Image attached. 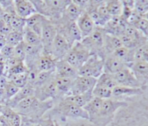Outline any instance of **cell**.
Wrapping results in <instances>:
<instances>
[{
  "instance_id": "603a6c76",
  "label": "cell",
  "mask_w": 148,
  "mask_h": 126,
  "mask_svg": "<svg viewBox=\"0 0 148 126\" xmlns=\"http://www.w3.org/2000/svg\"><path fill=\"white\" fill-rule=\"evenodd\" d=\"M143 88H132L116 86L112 90V96L119 97L121 96H139L144 94Z\"/></svg>"
},
{
  "instance_id": "ee69618b",
  "label": "cell",
  "mask_w": 148,
  "mask_h": 126,
  "mask_svg": "<svg viewBox=\"0 0 148 126\" xmlns=\"http://www.w3.org/2000/svg\"><path fill=\"white\" fill-rule=\"evenodd\" d=\"M19 89L11 84L8 83L4 89L5 98L6 102L14 96Z\"/></svg>"
},
{
  "instance_id": "816d5d0a",
  "label": "cell",
  "mask_w": 148,
  "mask_h": 126,
  "mask_svg": "<svg viewBox=\"0 0 148 126\" xmlns=\"http://www.w3.org/2000/svg\"><path fill=\"white\" fill-rule=\"evenodd\" d=\"M22 63V62L19 61L14 58H10L7 59L6 62V65L8 66V67L9 68V69L11 68H13L14 66H16L18 64Z\"/></svg>"
},
{
  "instance_id": "f546056e",
  "label": "cell",
  "mask_w": 148,
  "mask_h": 126,
  "mask_svg": "<svg viewBox=\"0 0 148 126\" xmlns=\"http://www.w3.org/2000/svg\"><path fill=\"white\" fill-rule=\"evenodd\" d=\"M106 5L107 11L112 17H118L122 15L123 8L122 1H106Z\"/></svg>"
},
{
  "instance_id": "7c38bea8",
  "label": "cell",
  "mask_w": 148,
  "mask_h": 126,
  "mask_svg": "<svg viewBox=\"0 0 148 126\" xmlns=\"http://www.w3.org/2000/svg\"><path fill=\"white\" fill-rule=\"evenodd\" d=\"M117 85L132 88H143L127 66L116 74L112 75Z\"/></svg>"
},
{
  "instance_id": "83f0119b",
  "label": "cell",
  "mask_w": 148,
  "mask_h": 126,
  "mask_svg": "<svg viewBox=\"0 0 148 126\" xmlns=\"http://www.w3.org/2000/svg\"><path fill=\"white\" fill-rule=\"evenodd\" d=\"M92 91L93 90H90L82 94L77 95H69L63 98L79 107L83 108L94 97Z\"/></svg>"
},
{
  "instance_id": "11a10c76",
  "label": "cell",
  "mask_w": 148,
  "mask_h": 126,
  "mask_svg": "<svg viewBox=\"0 0 148 126\" xmlns=\"http://www.w3.org/2000/svg\"><path fill=\"white\" fill-rule=\"evenodd\" d=\"M5 39H6V36L0 34V41H2L3 40H5Z\"/></svg>"
},
{
  "instance_id": "74e56055",
  "label": "cell",
  "mask_w": 148,
  "mask_h": 126,
  "mask_svg": "<svg viewBox=\"0 0 148 126\" xmlns=\"http://www.w3.org/2000/svg\"><path fill=\"white\" fill-rule=\"evenodd\" d=\"M97 83L104 85L112 90L115 87L118 86L112 75L105 73H103L97 79Z\"/></svg>"
},
{
  "instance_id": "ac0fdd59",
  "label": "cell",
  "mask_w": 148,
  "mask_h": 126,
  "mask_svg": "<svg viewBox=\"0 0 148 126\" xmlns=\"http://www.w3.org/2000/svg\"><path fill=\"white\" fill-rule=\"evenodd\" d=\"M122 47V42L118 37L104 32L103 53L105 58Z\"/></svg>"
},
{
  "instance_id": "7dc6e473",
  "label": "cell",
  "mask_w": 148,
  "mask_h": 126,
  "mask_svg": "<svg viewBox=\"0 0 148 126\" xmlns=\"http://www.w3.org/2000/svg\"><path fill=\"white\" fill-rule=\"evenodd\" d=\"M12 31L11 27L6 23L2 18H0V34L6 36Z\"/></svg>"
},
{
  "instance_id": "1f68e13d",
  "label": "cell",
  "mask_w": 148,
  "mask_h": 126,
  "mask_svg": "<svg viewBox=\"0 0 148 126\" xmlns=\"http://www.w3.org/2000/svg\"><path fill=\"white\" fill-rule=\"evenodd\" d=\"M112 90L96 82L92 91V94L94 97L104 100L112 97Z\"/></svg>"
},
{
  "instance_id": "484cf974",
  "label": "cell",
  "mask_w": 148,
  "mask_h": 126,
  "mask_svg": "<svg viewBox=\"0 0 148 126\" xmlns=\"http://www.w3.org/2000/svg\"><path fill=\"white\" fill-rule=\"evenodd\" d=\"M47 19L39 13L34 14L28 18H25L26 24L28 28L31 29L40 37L42 26L45 21Z\"/></svg>"
},
{
  "instance_id": "836d02e7",
  "label": "cell",
  "mask_w": 148,
  "mask_h": 126,
  "mask_svg": "<svg viewBox=\"0 0 148 126\" xmlns=\"http://www.w3.org/2000/svg\"><path fill=\"white\" fill-rule=\"evenodd\" d=\"M23 38H25V41H23L25 43L38 47L42 46L40 36L29 28L26 31L25 35L23 34Z\"/></svg>"
},
{
  "instance_id": "ab89813d",
  "label": "cell",
  "mask_w": 148,
  "mask_h": 126,
  "mask_svg": "<svg viewBox=\"0 0 148 126\" xmlns=\"http://www.w3.org/2000/svg\"><path fill=\"white\" fill-rule=\"evenodd\" d=\"M134 9L142 18H147L146 16L148 15V1L143 0L134 1Z\"/></svg>"
},
{
  "instance_id": "6f0895ef",
  "label": "cell",
  "mask_w": 148,
  "mask_h": 126,
  "mask_svg": "<svg viewBox=\"0 0 148 126\" xmlns=\"http://www.w3.org/2000/svg\"><path fill=\"white\" fill-rule=\"evenodd\" d=\"M28 126H40V125H39V123H35V124H31V125H29Z\"/></svg>"
},
{
  "instance_id": "ba28073f",
  "label": "cell",
  "mask_w": 148,
  "mask_h": 126,
  "mask_svg": "<svg viewBox=\"0 0 148 126\" xmlns=\"http://www.w3.org/2000/svg\"><path fill=\"white\" fill-rule=\"evenodd\" d=\"M58 33V29L55 25L48 19L45 20L42 26L40 36L45 55L50 56L51 47Z\"/></svg>"
},
{
  "instance_id": "cb8c5ba5",
  "label": "cell",
  "mask_w": 148,
  "mask_h": 126,
  "mask_svg": "<svg viewBox=\"0 0 148 126\" xmlns=\"http://www.w3.org/2000/svg\"><path fill=\"white\" fill-rule=\"evenodd\" d=\"M102 101V99L94 97L92 100L83 107L87 113L88 120L90 122H93L97 116L101 107Z\"/></svg>"
},
{
  "instance_id": "5bb4252c",
  "label": "cell",
  "mask_w": 148,
  "mask_h": 126,
  "mask_svg": "<svg viewBox=\"0 0 148 126\" xmlns=\"http://www.w3.org/2000/svg\"><path fill=\"white\" fill-rule=\"evenodd\" d=\"M57 29L58 33L61 34L66 40L71 48L76 42H81L83 39L76 22L57 28Z\"/></svg>"
},
{
  "instance_id": "e0dca14e",
  "label": "cell",
  "mask_w": 148,
  "mask_h": 126,
  "mask_svg": "<svg viewBox=\"0 0 148 126\" xmlns=\"http://www.w3.org/2000/svg\"><path fill=\"white\" fill-rule=\"evenodd\" d=\"M126 22L121 16L112 17L102 28L105 33L118 37L123 32Z\"/></svg>"
},
{
  "instance_id": "4fadbf2b",
  "label": "cell",
  "mask_w": 148,
  "mask_h": 126,
  "mask_svg": "<svg viewBox=\"0 0 148 126\" xmlns=\"http://www.w3.org/2000/svg\"><path fill=\"white\" fill-rule=\"evenodd\" d=\"M83 10L77 7L73 1L67 6L64 10L62 17L56 22L58 26L56 28H60L69 25L73 23L76 22L77 20L83 12Z\"/></svg>"
},
{
  "instance_id": "bcb514c9",
  "label": "cell",
  "mask_w": 148,
  "mask_h": 126,
  "mask_svg": "<svg viewBox=\"0 0 148 126\" xmlns=\"http://www.w3.org/2000/svg\"><path fill=\"white\" fill-rule=\"evenodd\" d=\"M28 70L27 69V68L23 65V63H21L16 66L10 68L8 72L9 73V75H16L25 73Z\"/></svg>"
},
{
  "instance_id": "681fc988",
  "label": "cell",
  "mask_w": 148,
  "mask_h": 126,
  "mask_svg": "<svg viewBox=\"0 0 148 126\" xmlns=\"http://www.w3.org/2000/svg\"><path fill=\"white\" fill-rule=\"evenodd\" d=\"M66 126H97L88 120L82 119L66 123Z\"/></svg>"
},
{
  "instance_id": "4316f807",
  "label": "cell",
  "mask_w": 148,
  "mask_h": 126,
  "mask_svg": "<svg viewBox=\"0 0 148 126\" xmlns=\"http://www.w3.org/2000/svg\"><path fill=\"white\" fill-rule=\"evenodd\" d=\"M111 55L125 63L127 66L134 62V49H128L122 47Z\"/></svg>"
},
{
  "instance_id": "d4e9b609",
  "label": "cell",
  "mask_w": 148,
  "mask_h": 126,
  "mask_svg": "<svg viewBox=\"0 0 148 126\" xmlns=\"http://www.w3.org/2000/svg\"><path fill=\"white\" fill-rule=\"evenodd\" d=\"M15 8L19 17L25 18L31 13L36 12L31 2L25 0H18L15 2Z\"/></svg>"
},
{
  "instance_id": "44dd1931",
  "label": "cell",
  "mask_w": 148,
  "mask_h": 126,
  "mask_svg": "<svg viewBox=\"0 0 148 126\" xmlns=\"http://www.w3.org/2000/svg\"><path fill=\"white\" fill-rule=\"evenodd\" d=\"M35 88L30 84H27L20 88L17 94L6 102V105L11 109H13L18 103L25 99L34 96Z\"/></svg>"
},
{
  "instance_id": "9f6ffc18",
  "label": "cell",
  "mask_w": 148,
  "mask_h": 126,
  "mask_svg": "<svg viewBox=\"0 0 148 126\" xmlns=\"http://www.w3.org/2000/svg\"><path fill=\"white\" fill-rule=\"evenodd\" d=\"M3 13V10L2 9V8H1V5H0V18L1 17Z\"/></svg>"
},
{
  "instance_id": "30bf717a",
  "label": "cell",
  "mask_w": 148,
  "mask_h": 126,
  "mask_svg": "<svg viewBox=\"0 0 148 126\" xmlns=\"http://www.w3.org/2000/svg\"><path fill=\"white\" fill-rule=\"evenodd\" d=\"M54 77L42 86L35 89L34 96L38 100L44 101L59 98L58 91L54 81Z\"/></svg>"
},
{
  "instance_id": "b9f144b4",
  "label": "cell",
  "mask_w": 148,
  "mask_h": 126,
  "mask_svg": "<svg viewBox=\"0 0 148 126\" xmlns=\"http://www.w3.org/2000/svg\"><path fill=\"white\" fill-rule=\"evenodd\" d=\"M26 54L25 51V42L22 41L15 47L13 53V58L22 62L25 60Z\"/></svg>"
},
{
  "instance_id": "7bdbcfd3",
  "label": "cell",
  "mask_w": 148,
  "mask_h": 126,
  "mask_svg": "<svg viewBox=\"0 0 148 126\" xmlns=\"http://www.w3.org/2000/svg\"><path fill=\"white\" fill-rule=\"evenodd\" d=\"M6 117L9 122L10 126H21L22 122L21 116L13 111V110L12 109Z\"/></svg>"
},
{
  "instance_id": "5b68a950",
  "label": "cell",
  "mask_w": 148,
  "mask_h": 126,
  "mask_svg": "<svg viewBox=\"0 0 148 126\" xmlns=\"http://www.w3.org/2000/svg\"><path fill=\"white\" fill-rule=\"evenodd\" d=\"M54 110L61 115L62 120L64 121H66L68 117L88 120L87 113L83 108L64 98L61 99Z\"/></svg>"
},
{
  "instance_id": "f907efd6",
  "label": "cell",
  "mask_w": 148,
  "mask_h": 126,
  "mask_svg": "<svg viewBox=\"0 0 148 126\" xmlns=\"http://www.w3.org/2000/svg\"><path fill=\"white\" fill-rule=\"evenodd\" d=\"M72 1L83 11H86L90 5V1L85 0H73Z\"/></svg>"
},
{
  "instance_id": "8fae6325",
  "label": "cell",
  "mask_w": 148,
  "mask_h": 126,
  "mask_svg": "<svg viewBox=\"0 0 148 126\" xmlns=\"http://www.w3.org/2000/svg\"><path fill=\"white\" fill-rule=\"evenodd\" d=\"M70 48L71 47L66 40L60 34L58 33L51 47L50 56L55 61L62 60Z\"/></svg>"
},
{
  "instance_id": "f1b7e54d",
  "label": "cell",
  "mask_w": 148,
  "mask_h": 126,
  "mask_svg": "<svg viewBox=\"0 0 148 126\" xmlns=\"http://www.w3.org/2000/svg\"><path fill=\"white\" fill-rule=\"evenodd\" d=\"M33 66L40 73L51 71L55 69V61L49 55L41 56L38 59Z\"/></svg>"
},
{
  "instance_id": "f5cc1de1",
  "label": "cell",
  "mask_w": 148,
  "mask_h": 126,
  "mask_svg": "<svg viewBox=\"0 0 148 126\" xmlns=\"http://www.w3.org/2000/svg\"><path fill=\"white\" fill-rule=\"evenodd\" d=\"M8 83L7 79L4 77L0 76V90H4Z\"/></svg>"
},
{
  "instance_id": "f35d334b",
  "label": "cell",
  "mask_w": 148,
  "mask_h": 126,
  "mask_svg": "<svg viewBox=\"0 0 148 126\" xmlns=\"http://www.w3.org/2000/svg\"><path fill=\"white\" fill-rule=\"evenodd\" d=\"M26 25L25 18L19 17L18 15L15 14L10 25L12 31H18L23 33V28Z\"/></svg>"
},
{
  "instance_id": "9c48e42d",
  "label": "cell",
  "mask_w": 148,
  "mask_h": 126,
  "mask_svg": "<svg viewBox=\"0 0 148 126\" xmlns=\"http://www.w3.org/2000/svg\"><path fill=\"white\" fill-rule=\"evenodd\" d=\"M97 82V79L79 75L73 80L70 95L82 94L93 90Z\"/></svg>"
},
{
  "instance_id": "f6af8a7d",
  "label": "cell",
  "mask_w": 148,
  "mask_h": 126,
  "mask_svg": "<svg viewBox=\"0 0 148 126\" xmlns=\"http://www.w3.org/2000/svg\"><path fill=\"white\" fill-rule=\"evenodd\" d=\"M40 126H66L67 124L64 126H61L56 120L53 119L51 116L47 118H41L38 122Z\"/></svg>"
},
{
  "instance_id": "8992f818",
  "label": "cell",
  "mask_w": 148,
  "mask_h": 126,
  "mask_svg": "<svg viewBox=\"0 0 148 126\" xmlns=\"http://www.w3.org/2000/svg\"><path fill=\"white\" fill-rule=\"evenodd\" d=\"M103 32L101 27H96L87 36L82 39L80 43L88 49L92 55H98L105 58L103 53Z\"/></svg>"
},
{
  "instance_id": "7a4b0ae2",
  "label": "cell",
  "mask_w": 148,
  "mask_h": 126,
  "mask_svg": "<svg viewBox=\"0 0 148 126\" xmlns=\"http://www.w3.org/2000/svg\"><path fill=\"white\" fill-rule=\"evenodd\" d=\"M31 3L39 14L45 18L49 17L58 21L67 6L70 3V0H45L31 1Z\"/></svg>"
},
{
  "instance_id": "c3c4849f",
  "label": "cell",
  "mask_w": 148,
  "mask_h": 126,
  "mask_svg": "<svg viewBox=\"0 0 148 126\" xmlns=\"http://www.w3.org/2000/svg\"><path fill=\"white\" fill-rule=\"evenodd\" d=\"M14 47H10L6 45L1 50V54L6 59L10 58L13 57Z\"/></svg>"
},
{
  "instance_id": "d6a6232c",
  "label": "cell",
  "mask_w": 148,
  "mask_h": 126,
  "mask_svg": "<svg viewBox=\"0 0 148 126\" xmlns=\"http://www.w3.org/2000/svg\"><path fill=\"white\" fill-rule=\"evenodd\" d=\"M148 62V42L141 45L134 49V62Z\"/></svg>"
},
{
  "instance_id": "8d00e7d4",
  "label": "cell",
  "mask_w": 148,
  "mask_h": 126,
  "mask_svg": "<svg viewBox=\"0 0 148 126\" xmlns=\"http://www.w3.org/2000/svg\"><path fill=\"white\" fill-rule=\"evenodd\" d=\"M98 12L99 18L98 27L102 28L112 17L107 11L106 5V1H102L101 4L99 5L98 8Z\"/></svg>"
},
{
  "instance_id": "ffe728a7",
  "label": "cell",
  "mask_w": 148,
  "mask_h": 126,
  "mask_svg": "<svg viewBox=\"0 0 148 126\" xmlns=\"http://www.w3.org/2000/svg\"><path fill=\"white\" fill-rule=\"evenodd\" d=\"M77 25L82 34V38L89 36L95 29V24L86 12H82L76 21Z\"/></svg>"
},
{
  "instance_id": "2e32d148",
  "label": "cell",
  "mask_w": 148,
  "mask_h": 126,
  "mask_svg": "<svg viewBox=\"0 0 148 126\" xmlns=\"http://www.w3.org/2000/svg\"><path fill=\"white\" fill-rule=\"evenodd\" d=\"M127 67L131 70L141 86L144 87L145 86L148 82V62H134L130 64Z\"/></svg>"
},
{
  "instance_id": "e575fe53",
  "label": "cell",
  "mask_w": 148,
  "mask_h": 126,
  "mask_svg": "<svg viewBox=\"0 0 148 126\" xmlns=\"http://www.w3.org/2000/svg\"><path fill=\"white\" fill-rule=\"evenodd\" d=\"M27 72L16 75H9L8 79L10 80L9 83L19 88L25 87L27 84Z\"/></svg>"
},
{
  "instance_id": "6da1fadb",
  "label": "cell",
  "mask_w": 148,
  "mask_h": 126,
  "mask_svg": "<svg viewBox=\"0 0 148 126\" xmlns=\"http://www.w3.org/2000/svg\"><path fill=\"white\" fill-rule=\"evenodd\" d=\"M127 102V105L116 111L107 126H148L147 99Z\"/></svg>"
},
{
  "instance_id": "60d3db41",
  "label": "cell",
  "mask_w": 148,
  "mask_h": 126,
  "mask_svg": "<svg viewBox=\"0 0 148 126\" xmlns=\"http://www.w3.org/2000/svg\"><path fill=\"white\" fill-rule=\"evenodd\" d=\"M135 27L137 29L144 34L145 36L148 37V21L145 18H142L137 20L133 25H131Z\"/></svg>"
},
{
  "instance_id": "277c9868",
  "label": "cell",
  "mask_w": 148,
  "mask_h": 126,
  "mask_svg": "<svg viewBox=\"0 0 148 126\" xmlns=\"http://www.w3.org/2000/svg\"><path fill=\"white\" fill-rule=\"evenodd\" d=\"M91 55L90 51L80 42H77L73 44L63 59L79 70L90 58Z\"/></svg>"
},
{
  "instance_id": "4dcf8cb0",
  "label": "cell",
  "mask_w": 148,
  "mask_h": 126,
  "mask_svg": "<svg viewBox=\"0 0 148 126\" xmlns=\"http://www.w3.org/2000/svg\"><path fill=\"white\" fill-rule=\"evenodd\" d=\"M55 76V69L51 71L41 72L38 74L33 87L35 89L40 87L52 79Z\"/></svg>"
},
{
  "instance_id": "db71d44e",
  "label": "cell",
  "mask_w": 148,
  "mask_h": 126,
  "mask_svg": "<svg viewBox=\"0 0 148 126\" xmlns=\"http://www.w3.org/2000/svg\"><path fill=\"white\" fill-rule=\"evenodd\" d=\"M4 101H6L5 98L4 90H0V102Z\"/></svg>"
},
{
  "instance_id": "3957f363",
  "label": "cell",
  "mask_w": 148,
  "mask_h": 126,
  "mask_svg": "<svg viewBox=\"0 0 148 126\" xmlns=\"http://www.w3.org/2000/svg\"><path fill=\"white\" fill-rule=\"evenodd\" d=\"M128 105V102L116 99H104L96 118L91 123L97 126H107L112 122L115 113L119 109Z\"/></svg>"
},
{
  "instance_id": "9a60e30c",
  "label": "cell",
  "mask_w": 148,
  "mask_h": 126,
  "mask_svg": "<svg viewBox=\"0 0 148 126\" xmlns=\"http://www.w3.org/2000/svg\"><path fill=\"white\" fill-rule=\"evenodd\" d=\"M55 74L57 76L73 80L79 75L78 70L64 59L55 61Z\"/></svg>"
},
{
  "instance_id": "7402d4cb",
  "label": "cell",
  "mask_w": 148,
  "mask_h": 126,
  "mask_svg": "<svg viewBox=\"0 0 148 126\" xmlns=\"http://www.w3.org/2000/svg\"><path fill=\"white\" fill-rule=\"evenodd\" d=\"M73 80L69 78L57 76L55 74L54 81L58 91L59 98L62 99L69 96Z\"/></svg>"
},
{
  "instance_id": "d6986e66",
  "label": "cell",
  "mask_w": 148,
  "mask_h": 126,
  "mask_svg": "<svg viewBox=\"0 0 148 126\" xmlns=\"http://www.w3.org/2000/svg\"><path fill=\"white\" fill-rule=\"evenodd\" d=\"M125 63L112 55L106 57L104 61L103 73L114 75L127 67Z\"/></svg>"
},
{
  "instance_id": "d590c367",
  "label": "cell",
  "mask_w": 148,
  "mask_h": 126,
  "mask_svg": "<svg viewBox=\"0 0 148 126\" xmlns=\"http://www.w3.org/2000/svg\"><path fill=\"white\" fill-rule=\"evenodd\" d=\"M6 44L15 47L23 41V33L18 31H12L6 36Z\"/></svg>"
},
{
  "instance_id": "52a82bcc",
  "label": "cell",
  "mask_w": 148,
  "mask_h": 126,
  "mask_svg": "<svg viewBox=\"0 0 148 126\" xmlns=\"http://www.w3.org/2000/svg\"><path fill=\"white\" fill-rule=\"evenodd\" d=\"M105 58L99 55H91L90 58L78 70L79 75L97 79L103 73Z\"/></svg>"
}]
</instances>
